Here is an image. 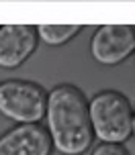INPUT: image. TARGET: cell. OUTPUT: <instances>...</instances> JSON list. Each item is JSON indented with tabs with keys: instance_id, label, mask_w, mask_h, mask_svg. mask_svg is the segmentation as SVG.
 <instances>
[{
	"instance_id": "6da1fadb",
	"label": "cell",
	"mask_w": 135,
	"mask_h": 155,
	"mask_svg": "<svg viewBox=\"0 0 135 155\" xmlns=\"http://www.w3.org/2000/svg\"><path fill=\"white\" fill-rule=\"evenodd\" d=\"M47 135L51 147L64 155L86 153L94 133L84 92L72 84H59L47 94Z\"/></svg>"
},
{
	"instance_id": "7a4b0ae2",
	"label": "cell",
	"mask_w": 135,
	"mask_h": 155,
	"mask_svg": "<svg viewBox=\"0 0 135 155\" xmlns=\"http://www.w3.org/2000/svg\"><path fill=\"white\" fill-rule=\"evenodd\" d=\"M92 133L103 143L121 145L133 133V106L125 94L103 90L88 100Z\"/></svg>"
},
{
	"instance_id": "3957f363",
	"label": "cell",
	"mask_w": 135,
	"mask_h": 155,
	"mask_svg": "<svg viewBox=\"0 0 135 155\" xmlns=\"http://www.w3.org/2000/svg\"><path fill=\"white\" fill-rule=\"evenodd\" d=\"M47 110V92L37 82H0V112L19 124H39Z\"/></svg>"
},
{
	"instance_id": "277c9868",
	"label": "cell",
	"mask_w": 135,
	"mask_h": 155,
	"mask_svg": "<svg viewBox=\"0 0 135 155\" xmlns=\"http://www.w3.org/2000/svg\"><path fill=\"white\" fill-rule=\"evenodd\" d=\"M135 27L131 25H103L90 41V51L98 63L117 65L133 53Z\"/></svg>"
},
{
	"instance_id": "5b68a950",
	"label": "cell",
	"mask_w": 135,
	"mask_h": 155,
	"mask_svg": "<svg viewBox=\"0 0 135 155\" xmlns=\"http://www.w3.org/2000/svg\"><path fill=\"white\" fill-rule=\"evenodd\" d=\"M37 29L33 25H0V68L15 70L37 49Z\"/></svg>"
},
{
	"instance_id": "8992f818",
	"label": "cell",
	"mask_w": 135,
	"mask_h": 155,
	"mask_svg": "<svg viewBox=\"0 0 135 155\" xmlns=\"http://www.w3.org/2000/svg\"><path fill=\"white\" fill-rule=\"evenodd\" d=\"M51 139L41 124H16L0 137V155H49Z\"/></svg>"
},
{
	"instance_id": "52a82bcc",
	"label": "cell",
	"mask_w": 135,
	"mask_h": 155,
	"mask_svg": "<svg viewBox=\"0 0 135 155\" xmlns=\"http://www.w3.org/2000/svg\"><path fill=\"white\" fill-rule=\"evenodd\" d=\"M37 37L47 45H64L70 39H74L84 27L82 25H39Z\"/></svg>"
},
{
	"instance_id": "ba28073f",
	"label": "cell",
	"mask_w": 135,
	"mask_h": 155,
	"mask_svg": "<svg viewBox=\"0 0 135 155\" xmlns=\"http://www.w3.org/2000/svg\"><path fill=\"white\" fill-rule=\"evenodd\" d=\"M92 155H129L123 145H113V143H100L92 149Z\"/></svg>"
},
{
	"instance_id": "9c48e42d",
	"label": "cell",
	"mask_w": 135,
	"mask_h": 155,
	"mask_svg": "<svg viewBox=\"0 0 135 155\" xmlns=\"http://www.w3.org/2000/svg\"><path fill=\"white\" fill-rule=\"evenodd\" d=\"M133 135H135V108H133Z\"/></svg>"
},
{
	"instance_id": "30bf717a",
	"label": "cell",
	"mask_w": 135,
	"mask_h": 155,
	"mask_svg": "<svg viewBox=\"0 0 135 155\" xmlns=\"http://www.w3.org/2000/svg\"><path fill=\"white\" fill-rule=\"evenodd\" d=\"M133 53H135V47H133Z\"/></svg>"
}]
</instances>
